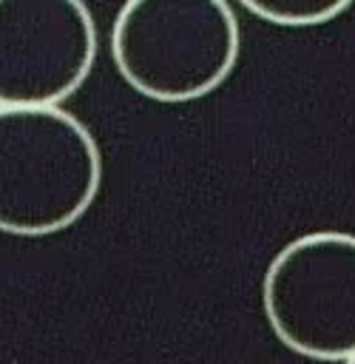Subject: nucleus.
Returning a JSON list of instances; mask_svg holds the SVG:
<instances>
[{"label":"nucleus","mask_w":355,"mask_h":364,"mask_svg":"<svg viewBox=\"0 0 355 364\" xmlns=\"http://www.w3.org/2000/svg\"><path fill=\"white\" fill-rule=\"evenodd\" d=\"M261 310L295 355L346 361L355 353V233L310 230L290 239L264 270Z\"/></svg>","instance_id":"nucleus-3"},{"label":"nucleus","mask_w":355,"mask_h":364,"mask_svg":"<svg viewBox=\"0 0 355 364\" xmlns=\"http://www.w3.org/2000/svg\"><path fill=\"white\" fill-rule=\"evenodd\" d=\"M344 364H355V353H352V355H349V358H346Z\"/></svg>","instance_id":"nucleus-6"},{"label":"nucleus","mask_w":355,"mask_h":364,"mask_svg":"<svg viewBox=\"0 0 355 364\" xmlns=\"http://www.w3.org/2000/svg\"><path fill=\"white\" fill-rule=\"evenodd\" d=\"M250 14L281 28H312L341 17L355 0H239Z\"/></svg>","instance_id":"nucleus-5"},{"label":"nucleus","mask_w":355,"mask_h":364,"mask_svg":"<svg viewBox=\"0 0 355 364\" xmlns=\"http://www.w3.org/2000/svg\"><path fill=\"white\" fill-rule=\"evenodd\" d=\"M97 60L85 0H0V105H60Z\"/></svg>","instance_id":"nucleus-4"},{"label":"nucleus","mask_w":355,"mask_h":364,"mask_svg":"<svg viewBox=\"0 0 355 364\" xmlns=\"http://www.w3.org/2000/svg\"><path fill=\"white\" fill-rule=\"evenodd\" d=\"M99 188V142L80 117L60 105H0V233H62Z\"/></svg>","instance_id":"nucleus-1"},{"label":"nucleus","mask_w":355,"mask_h":364,"mask_svg":"<svg viewBox=\"0 0 355 364\" xmlns=\"http://www.w3.org/2000/svg\"><path fill=\"white\" fill-rule=\"evenodd\" d=\"M241 28L227 0H125L111 23V60L139 97L193 102L236 68Z\"/></svg>","instance_id":"nucleus-2"}]
</instances>
